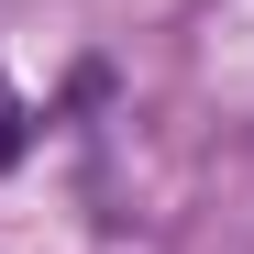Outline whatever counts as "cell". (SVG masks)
<instances>
[{"instance_id": "obj_1", "label": "cell", "mask_w": 254, "mask_h": 254, "mask_svg": "<svg viewBox=\"0 0 254 254\" xmlns=\"http://www.w3.org/2000/svg\"><path fill=\"white\" fill-rule=\"evenodd\" d=\"M22 144H33V111H22L11 77H0V166H22Z\"/></svg>"}]
</instances>
